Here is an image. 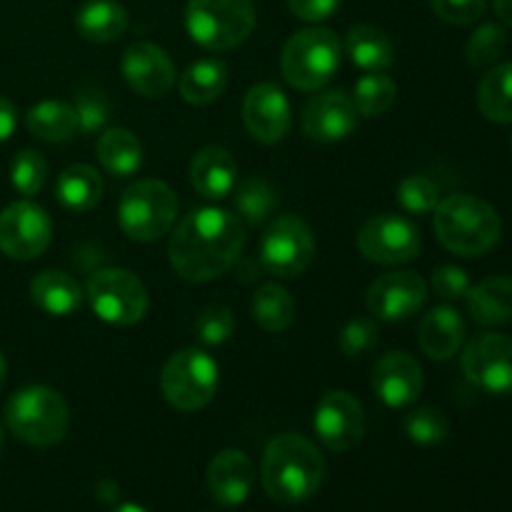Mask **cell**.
<instances>
[{
  "mask_svg": "<svg viewBox=\"0 0 512 512\" xmlns=\"http://www.w3.org/2000/svg\"><path fill=\"white\" fill-rule=\"evenodd\" d=\"M245 225L225 208H198L175 225L168 243L170 268L185 283H208L235 268L245 248Z\"/></svg>",
  "mask_w": 512,
  "mask_h": 512,
  "instance_id": "1",
  "label": "cell"
},
{
  "mask_svg": "<svg viewBox=\"0 0 512 512\" xmlns=\"http://www.w3.org/2000/svg\"><path fill=\"white\" fill-rule=\"evenodd\" d=\"M260 480L270 500L280 505H300L323 485L325 458L305 435L283 433L265 448Z\"/></svg>",
  "mask_w": 512,
  "mask_h": 512,
  "instance_id": "2",
  "label": "cell"
},
{
  "mask_svg": "<svg viewBox=\"0 0 512 512\" xmlns=\"http://www.w3.org/2000/svg\"><path fill=\"white\" fill-rule=\"evenodd\" d=\"M433 228L445 250L463 258H480L500 243L503 220L488 200L453 193L433 210Z\"/></svg>",
  "mask_w": 512,
  "mask_h": 512,
  "instance_id": "3",
  "label": "cell"
},
{
  "mask_svg": "<svg viewBox=\"0 0 512 512\" xmlns=\"http://www.w3.org/2000/svg\"><path fill=\"white\" fill-rule=\"evenodd\" d=\"M5 425L10 433L33 448H53L68 435V400L48 385H25L5 403Z\"/></svg>",
  "mask_w": 512,
  "mask_h": 512,
  "instance_id": "4",
  "label": "cell"
},
{
  "mask_svg": "<svg viewBox=\"0 0 512 512\" xmlns=\"http://www.w3.org/2000/svg\"><path fill=\"white\" fill-rule=\"evenodd\" d=\"M343 45L328 28H303L288 38L280 55V70L295 90L315 93L325 88L338 73Z\"/></svg>",
  "mask_w": 512,
  "mask_h": 512,
  "instance_id": "5",
  "label": "cell"
},
{
  "mask_svg": "<svg viewBox=\"0 0 512 512\" xmlns=\"http://www.w3.org/2000/svg\"><path fill=\"white\" fill-rule=\"evenodd\" d=\"M253 0H188L185 30L205 50L225 53L243 45L255 30Z\"/></svg>",
  "mask_w": 512,
  "mask_h": 512,
  "instance_id": "6",
  "label": "cell"
},
{
  "mask_svg": "<svg viewBox=\"0 0 512 512\" xmlns=\"http://www.w3.org/2000/svg\"><path fill=\"white\" fill-rule=\"evenodd\" d=\"M178 218V198L163 180H135L118 203V225L135 243H155Z\"/></svg>",
  "mask_w": 512,
  "mask_h": 512,
  "instance_id": "7",
  "label": "cell"
},
{
  "mask_svg": "<svg viewBox=\"0 0 512 512\" xmlns=\"http://www.w3.org/2000/svg\"><path fill=\"white\" fill-rule=\"evenodd\" d=\"M218 385V363L200 348H183L173 353L160 373V390L180 413H195L213 403Z\"/></svg>",
  "mask_w": 512,
  "mask_h": 512,
  "instance_id": "8",
  "label": "cell"
},
{
  "mask_svg": "<svg viewBox=\"0 0 512 512\" xmlns=\"http://www.w3.org/2000/svg\"><path fill=\"white\" fill-rule=\"evenodd\" d=\"M85 298L103 323L130 328L148 313V290L143 280L125 268L95 270L85 285Z\"/></svg>",
  "mask_w": 512,
  "mask_h": 512,
  "instance_id": "9",
  "label": "cell"
},
{
  "mask_svg": "<svg viewBox=\"0 0 512 512\" xmlns=\"http://www.w3.org/2000/svg\"><path fill=\"white\" fill-rule=\"evenodd\" d=\"M260 268L280 280L300 278L315 260V235L300 215L270 220L260 238Z\"/></svg>",
  "mask_w": 512,
  "mask_h": 512,
  "instance_id": "10",
  "label": "cell"
},
{
  "mask_svg": "<svg viewBox=\"0 0 512 512\" xmlns=\"http://www.w3.org/2000/svg\"><path fill=\"white\" fill-rule=\"evenodd\" d=\"M465 380L493 398L512 395V338L503 333H480L468 340L460 355Z\"/></svg>",
  "mask_w": 512,
  "mask_h": 512,
  "instance_id": "11",
  "label": "cell"
},
{
  "mask_svg": "<svg viewBox=\"0 0 512 512\" xmlns=\"http://www.w3.org/2000/svg\"><path fill=\"white\" fill-rule=\"evenodd\" d=\"M358 250L370 263L403 265L418 258L423 238L418 225L405 215L380 213L365 220L360 228Z\"/></svg>",
  "mask_w": 512,
  "mask_h": 512,
  "instance_id": "12",
  "label": "cell"
},
{
  "mask_svg": "<svg viewBox=\"0 0 512 512\" xmlns=\"http://www.w3.org/2000/svg\"><path fill=\"white\" fill-rule=\"evenodd\" d=\"M53 240V220L43 205L30 198L15 200L0 213V250L10 260L40 258Z\"/></svg>",
  "mask_w": 512,
  "mask_h": 512,
  "instance_id": "13",
  "label": "cell"
},
{
  "mask_svg": "<svg viewBox=\"0 0 512 512\" xmlns=\"http://www.w3.org/2000/svg\"><path fill=\"white\" fill-rule=\"evenodd\" d=\"M313 430L333 453H348L365 435L363 403L348 390H325L313 413Z\"/></svg>",
  "mask_w": 512,
  "mask_h": 512,
  "instance_id": "14",
  "label": "cell"
},
{
  "mask_svg": "<svg viewBox=\"0 0 512 512\" xmlns=\"http://www.w3.org/2000/svg\"><path fill=\"white\" fill-rule=\"evenodd\" d=\"M370 315L383 323H403L418 315L428 303V283L410 270L383 273L370 283L365 295Z\"/></svg>",
  "mask_w": 512,
  "mask_h": 512,
  "instance_id": "15",
  "label": "cell"
},
{
  "mask_svg": "<svg viewBox=\"0 0 512 512\" xmlns=\"http://www.w3.org/2000/svg\"><path fill=\"white\" fill-rule=\"evenodd\" d=\"M243 123L253 140L263 145H278L293 125L288 95L275 83H258L245 93Z\"/></svg>",
  "mask_w": 512,
  "mask_h": 512,
  "instance_id": "16",
  "label": "cell"
},
{
  "mask_svg": "<svg viewBox=\"0 0 512 512\" xmlns=\"http://www.w3.org/2000/svg\"><path fill=\"white\" fill-rule=\"evenodd\" d=\"M125 83L143 98H165L175 88V63L160 45L138 40L130 45L120 60Z\"/></svg>",
  "mask_w": 512,
  "mask_h": 512,
  "instance_id": "17",
  "label": "cell"
},
{
  "mask_svg": "<svg viewBox=\"0 0 512 512\" xmlns=\"http://www.w3.org/2000/svg\"><path fill=\"white\" fill-rule=\"evenodd\" d=\"M358 110L343 88L323 90L303 110V133L315 143H340L358 128Z\"/></svg>",
  "mask_w": 512,
  "mask_h": 512,
  "instance_id": "18",
  "label": "cell"
},
{
  "mask_svg": "<svg viewBox=\"0 0 512 512\" xmlns=\"http://www.w3.org/2000/svg\"><path fill=\"white\" fill-rule=\"evenodd\" d=\"M370 385L380 403L388 408H410L423 395L425 375L413 355L393 350L375 363Z\"/></svg>",
  "mask_w": 512,
  "mask_h": 512,
  "instance_id": "19",
  "label": "cell"
},
{
  "mask_svg": "<svg viewBox=\"0 0 512 512\" xmlns=\"http://www.w3.org/2000/svg\"><path fill=\"white\" fill-rule=\"evenodd\" d=\"M255 485L253 460L243 450H220L208 465V490L223 508H240Z\"/></svg>",
  "mask_w": 512,
  "mask_h": 512,
  "instance_id": "20",
  "label": "cell"
},
{
  "mask_svg": "<svg viewBox=\"0 0 512 512\" xmlns=\"http://www.w3.org/2000/svg\"><path fill=\"white\" fill-rule=\"evenodd\" d=\"M190 185L205 200H223L238 185V160L223 145H205L190 160Z\"/></svg>",
  "mask_w": 512,
  "mask_h": 512,
  "instance_id": "21",
  "label": "cell"
},
{
  "mask_svg": "<svg viewBox=\"0 0 512 512\" xmlns=\"http://www.w3.org/2000/svg\"><path fill=\"white\" fill-rule=\"evenodd\" d=\"M418 343L430 360H450L465 343V320L453 305L428 310L418 323Z\"/></svg>",
  "mask_w": 512,
  "mask_h": 512,
  "instance_id": "22",
  "label": "cell"
},
{
  "mask_svg": "<svg viewBox=\"0 0 512 512\" xmlns=\"http://www.w3.org/2000/svg\"><path fill=\"white\" fill-rule=\"evenodd\" d=\"M468 313L483 328H498L512 320V278L508 275H490L480 283L470 285Z\"/></svg>",
  "mask_w": 512,
  "mask_h": 512,
  "instance_id": "23",
  "label": "cell"
},
{
  "mask_svg": "<svg viewBox=\"0 0 512 512\" xmlns=\"http://www.w3.org/2000/svg\"><path fill=\"white\" fill-rule=\"evenodd\" d=\"M75 30L88 43H113L125 35L130 15L118 0H85L73 18Z\"/></svg>",
  "mask_w": 512,
  "mask_h": 512,
  "instance_id": "24",
  "label": "cell"
},
{
  "mask_svg": "<svg viewBox=\"0 0 512 512\" xmlns=\"http://www.w3.org/2000/svg\"><path fill=\"white\" fill-rule=\"evenodd\" d=\"M30 298L43 313L65 318L80 308L85 293L78 280L65 270H43L30 280Z\"/></svg>",
  "mask_w": 512,
  "mask_h": 512,
  "instance_id": "25",
  "label": "cell"
},
{
  "mask_svg": "<svg viewBox=\"0 0 512 512\" xmlns=\"http://www.w3.org/2000/svg\"><path fill=\"white\" fill-rule=\"evenodd\" d=\"M95 155L113 178H130L143 168V143L128 128H105L95 143Z\"/></svg>",
  "mask_w": 512,
  "mask_h": 512,
  "instance_id": "26",
  "label": "cell"
},
{
  "mask_svg": "<svg viewBox=\"0 0 512 512\" xmlns=\"http://www.w3.org/2000/svg\"><path fill=\"white\" fill-rule=\"evenodd\" d=\"M345 53L363 73L388 70L395 63V45L385 30L375 25H353L345 35Z\"/></svg>",
  "mask_w": 512,
  "mask_h": 512,
  "instance_id": "27",
  "label": "cell"
},
{
  "mask_svg": "<svg viewBox=\"0 0 512 512\" xmlns=\"http://www.w3.org/2000/svg\"><path fill=\"white\" fill-rule=\"evenodd\" d=\"M230 80L228 65L220 58H203L195 60L178 80L180 98L188 105L203 108V105L215 103L225 93Z\"/></svg>",
  "mask_w": 512,
  "mask_h": 512,
  "instance_id": "28",
  "label": "cell"
},
{
  "mask_svg": "<svg viewBox=\"0 0 512 512\" xmlns=\"http://www.w3.org/2000/svg\"><path fill=\"white\" fill-rule=\"evenodd\" d=\"M55 198L70 213H88L103 198V178L93 165L75 163L68 165L58 175L55 183Z\"/></svg>",
  "mask_w": 512,
  "mask_h": 512,
  "instance_id": "29",
  "label": "cell"
},
{
  "mask_svg": "<svg viewBox=\"0 0 512 512\" xmlns=\"http://www.w3.org/2000/svg\"><path fill=\"white\" fill-rule=\"evenodd\" d=\"M25 128L45 143H65L78 130L73 103L65 100H40L25 113Z\"/></svg>",
  "mask_w": 512,
  "mask_h": 512,
  "instance_id": "30",
  "label": "cell"
},
{
  "mask_svg": "<svg viewBox=\"0 0 512 512\" xmlns=\"http://www.w3.org/2000/svg\"><path fill=\"white\" fill-rule=\"evenodd\" d=\"M478 108L495 125L512 123V60L495 63L478 85Z\"/></svg>",
  "mask_w": 512,
  "mask_h": 512,
  "instance_id": "31",
  "label": "cell"
},
{
  "mask_svg": "<svg viewBox=\"0 0 512 512\" xmlns=\"http://www.w3.org/2000/svg\"><path fill=\"white\" fill-rule=\"evenodd\" d=\"M250 315L265 333H285L295 320V300L283 285L265 283L250 300Z\"/></svg>",
  "mask_w": 512,
  "mask_h": 512,
  "instance_id": "32",
  "label": "cell"
},
{
  "mask_svg": "<svg viewBox=\"0 0 512 512\" xmlns=\"http://www.w3.org/2000/svg\"><path fill=\"white\" fill-rule=\"evenodd\" d=\"M230 195H233L238 218L243 220V225H250V228H260V225L268 223L280 205L278 190L265 178H258V175L235 185Z\"/></svg>",
  "mask_w": 512,
  "mask_h": 512,
  "instance_id": "33",
  "label": "cell"
},
{
  "mask_svg": "<svg viewBox=\"0 0 512 512\" xmlns=\"http://www.w3.org/2000/svg\"><path fill=\"white\" fill-rule=\"evenodd\" d=\"M350 98L360 118H378L385 110H390V105L398 98V83L385 70L363 73L355 80Z\"/></svg>",
  "mask_w": 512,
  "mask_h": 512,
  "instance_id": "34",
  "label": "cell"
},
{
  "mask_svg": "<svg viewBox=\"0 0 512 512\" xmlns=\"http://www.w3.org/2000/svg\"><path fill=\"white\" fill-rule=\"evenodd\" d=\"M403 430L410 443L420 445V448H435L448 440L450 420L445 418L443 410L425 405V408H415L405 415Z\"/></svg>",
  "mask_w": 512,
  "mask_h": 512,
  "instance_id": "35",
  "label": "cell"
},
{
  "mask_svg": "<svg viewBox=\"0 0 512 512\" xmlns=\"http://www.w3.org/2000/svg\"><path fill=\"white\" fill-rule=\"evenodd\" d=\"M508 50V33L498 23H483L465 43V60L475 68L495 65Z\"/></svg>",
  "mask_w": 512,
  "mask_h": 512,
  "instance_id": "36",
  "label": "cell"
},
{
  "mask_svg": "<svg viewBox=\"0 0 512 512\" xmlns=\"http://www.w3.org/2000/svg\"><path fill=\"white\" fill-rule=\"evenodd\" d=\"M48 180V160L38 150H20L10 163V183L23 198H33Z\"/></svg>",
  "mask_w": 512,
  "mask_h": 512,
  "instance_id": "37",
  "label": "cell"
},
{
  "mask_svg": "<svg viewBox=\"0 0 512 512\" xmlns=\"http://www.w3.org/2000/svg\"><path fill=\"white\" fill-rule=\"evenodd\" d=\"M193 330L195 335H198L200 343L208 345V348H218V345L228 343L235 333L233 310H230L228 305L220 303L205 305L198 313V318H195Z\"/></svg>",
  "mask_w": 512,
  "mask_h": 512,
  "instance_id": "38",
  "label": "cell"
},
{
  "mask_svg": "<svg viewBox=\"0 0 512 512\" xmlns=\"http://www.w3.org/2000/svg\"><path fill=\"white\" fill-rule=\"evenodd\" d=\"M398 203L410 215H428L438 208L440 188L428 175H408L398 185Z\"/></svg>",
  "mask_w": 512,
  "mask_h": 512,
  "instance_id": "39",
  "label": "cell"
},
{
  "mask_svg": "<svg viewBox=\"0 0 512 512\" xmlns=\"http://www.w3.org/2000/svg\"><path fill=\"white\" fill-rule=\"evenodd\" d=\"M73 108H75V118H78L80 133L83 135L103 133V128L110 120V100L103 90L98 88L80 90Z\"/></svg>",
  "mask_w": 512,
  "mask_h": 512,
  "instance_id": "40",
  "label": "cell"
},
{
  "mask_svg": "<svg viewBox=\"0 0 512 512\" xmlns=\"http://www.w3.org/2000/svg\"><path fill=\"white\" fill-rule=\"evenodd\" d=\"M380 330L375 325V320L370 318H353L343 330H340L338 348L340 353L348 355V358H363L365 353L378 345Z\"/></svg>",
  "mask_w": 512,
  "mask_h": 512,
  "instance_id": "41",
  "label": "cell"
},
{
  "mask_svg": "<svg viewBox=\"0 0 512 512\" xmlns=\"http://www.w3.org/2000/svg\"><path fill=\"white\" fill-rule=\"evenodd\" d=\"M430 8L450 25H473L485 15V0H430Z\"/></svg>",
  "mask_w": 512,
  "mask_h": 512,
  "instance_id": "42",
  "label": "cell"
},
{
  "mask_svg": "<svg viewBox=\"0 0 512 512\" xmlns=\"http://www.w3.org/2000/svg\"><path fill=\"white\" fill-rule=\"evenodd\" d=\"M435 295L443 300H463L470 290V275L458 265H438L430 278Z\"/></svg>",
  "mask_w": 512,
  "mask_h": 512,
  "instance_id": "43",
  "label": "cell"
},
{
  "mask_svg": "<svg viewBox=\"0 0 512 512\" xmlns=\"http://www.w3.org/2000/svg\"><path fill=\"white\" fill-rule=\"evenodd\" d=\"M340 0H288V10L305 23H323L335 15Z\"/></svg>",
  "mask_w": 512,
  "mask_h": 512,
  "instance_id": "44",
  "label": "cell"
},
{
  "mask_svg": "<svg viewBox=\"0 0 512 512\" xmlns=\"http://www.w3.org/2000/svg\"><path fill=\"white\" fill-rule=\"evenodd\" d=\"M15 125H18V110L8 98H0V145L15 133Z\"/></svg>",
  "mask_w": 512,
  "mask_h": 512,
  "instance_id": "45",
  "label": "cell"
},
{
  "mask_svg": "<svg viewBox=\"0 0 512 512\" xmlns=\"http://www.w3.org/2000/svg\"><path fill=\"white\" fill-rule=\"evenodd\" d=\"M98 498L103 500V503L115 505V500H118V483H113V480H103V483L98 485Z\"/></svg>",
  "mask_w": 512,
  "mask_h": 512,
  "instance_id": "46",
  "label": "cell"
},
{
  "mask_svg": "<svg viewBox=\"0 0 512 512\" xmlns=\"http://www.w3.org/2000/svg\"><path fill=\"white\" fill-rule=\"evenodd\" d=\"M495 13L505 25L512 28V0H495Z\"/></svg>",
  "mask_w": 512,
  "mask_h": 512,
  "instance_id": "47",
  "label": "cell"
},
{
  "mask_svg": "<svg viewBox=\"0 0 512 512\" xmlns=\"http://www.w3.org/2000/svg\"><path fill=\"white\" fill-rule=\"evenodd\" d=\"M110 512H148V510L138 503H120V505H113V510Z\"/></svg>",
  "mask_w": 512,
  "mask_h": 512,
  "instance_id": "48",
  "label": "cell"
},
{
  "mask_svg": "<svg viewBox=\"0 0 512 512\" xmlns=\"http://www.w3.org/2000/svg\"><path fill=\"white\" fill-rule=\"evenodd\" d=\"M5 380H8V363H5L3 353H0V390H3Z\"/></svg>",
  "mask_w": 512,
  "mask_h": 512,
  "instance_id": "49",
  "label": "cell"
},
{
  "mask_svg": "<svg viewBox=\"0 0 512 512\" xmlns=\"http://www.w3.org/2000/svg\"><path fill=\"white\" fill-rule=\"evenodd\" d=\"M0 450H3V425H0Z\"/></svg>",
  "mask_w": 512,
  "mask_h": 512,
  "instance_id": "50",
  "label": "cell"
},
{
  "mask_svg": "<svg viewBox=\"0 0 512 512\" xmlns=\"http://www.w3.org/2000/svg\"><path fill=\"white\" fill-rule=\"evenodd\" d=\"M510 148H512V143H510Z\"/></svg>",
  "mask_w": 512,
  "mask_h": 512,
  "instance_id": "51",
  "label": "cell"
}]
</instances>
